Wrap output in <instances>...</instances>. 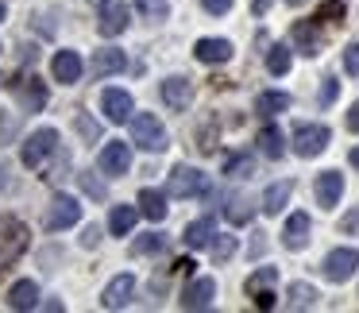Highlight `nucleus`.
I'll return each mask as SVG.
<instances>
[{
	"label": "nucleus",
	"instance_id": "nucleus-6",
	"mask_svg": "<svg viewBox=\"0 0 359 313\" xmlns=\"http://www.w3.org/2000/svg\"><path fill=\"white\" fill-rule=\"evenodd\" d=\"M128 24H132V12H128L124 0H101V12H97V32H101L104 39L124 35Z\"/></svg>",
	"mask_w": 359,
	"mask_h": 313
},
{
	"label": "nucleus",
	"instance_id": "nucleus-35",
	"mask_svg": "<svg viewBox=\"0 0 359 313\" xmlns=\"http://www.w3.org/2000/svg\"><path fill=\"white\" fill-rule=\"evenodd\" d=\"M232 255H236V236H217V240H212V259L224 263V259H232Z\"/></svg>",
	"mask_w": 359,
	"mask_h": 313
},
{
	"label": "nucleus",
	"instance_id": "nucleus-17",
	"mask_svg": "<svg viewBox=\"0 0 359 313\" xmlns=\"http://www.w3.org/2000/svg\"><path fill=\"white\" fill-rule=\"evenodd\" d=\"M12 89L20 93V101H24L27 112H43V109H47V86H43L35 74H32V78H16V81H12Z\"/></svg>",
	"mask_w": 359,
	"mask_h": 313
},
{
	"label": "nucleus",
	"instance_id": "nucleus-34",
	"mask_svg": "<svg viewBox=\"0 0 359 313\" xmlns=\"http://www.w3.org/2000/svg\"><path fill=\"white\" fill-rule=\"evenodd\" d=\"M271 282H278V271H274V267H259V271L248 279V294H255V290H266Z\"/></svg>",
	"mask_w": 359,
	"mask_h": 313
},
{
	"label": "nucleus",
	"instance_id": "nucleus-37",
	"mask_svg": "<svg viewBox=\"0 0 359 313\" xmlns=\"http://www.w3.org/2000/svg\"><path fill=\"white\" fill-rule=\"evenodd\" d=\"M344 70H348L351 78H359V43H348V47H344Z\"/></svg>",
	"mask_w": 359,
	"mask_h": 313
},
{
	"label": "nucleus",
	"instance_id": "nucleus-45",
	"mask_svg": "<svg viewBox=\"0 0 359 313\" xmlns=\"http://www.w3.org/2000/svg\"><path fill=\"white\" fill-rule=\"evenodd\" d=\"M348 132H359V101L348 109Z\"/></svg>",
	"mask_w": 359,
	"mask_h": 313
},
{
	"label": "nucleus",
	"instance_id": "nucleus-18",
	"mask_svg": "<svg viewBox=\"0 0 359 313\" xmlns=\"http://www.w3.org/2000/svg\"><path fill=\"white\" fill-rule=\"evenodd\" d=\"M212 236H217V220L212 217H197L186 225V232H182V240H186V248L201 251V248H212Z\"/></svg>",
	"mask_w": 359,
	"mask_h": 313
},
{
	"label": "nucleus",
	"instance_id": "nucleus-15",
	"mask_svg": "<svg viewBox=\"0 0 359 313\" xmlns=\"http://www.w3.org/2000/svg\"><path fill=\"white\" fill-rule=\"evenodd\" d=\"M309 232H313L309 213H290L286 225H282V244H286L290 251H302L305 244H309Z\"/></svg>",
	"mask_w": 359,
	"mask_h": 313
},
{
	"label": "nucleus",
	"instance_id": "nucleus-47",
	"mask_svg": "<svg viewBox=\"0 0 359 313\" xmlns=\"http://www.w3.org/2000/svg\"><path fill=\"white\" fill-rule=\"evenodd\" d=\"M348 163H351V166H355V171H359V147H351V155H348Z\"/></svg>",
	"mask_w": 359,
	"mask_h": 313
},
{
	"label": "nucleus",
	"instance_id": "nucleus-25",
	"mask_svg": "<svg viewBox=\"0 0 359 313\" xmlns=\"http://www.w3.org/2000/svg\"><path fill=\"white\" fill-rule=\"evenodd\" d=\"M317 286H309V282H290L286 286V309H313L317 305Z\"/></svg>",
	"mask_w": 359,
	"mask_h": 313
},
{
	"label": "nucleus",
	"instance_id": "nucleus-10",
	"mask_svg": "<svg viewBox=\"0 0 359 313\" xmlns=\"http://www.w3.org/2000/svg\"><path fill=\"white\" fill-rule=\"evenodd\" d=\"M313 194H317L320 209H336L344 197V174L340 171H320L317 182H313Z\"/></svg>",
	"mask_w": 359,
	"mask_h": 313
},
{
	"label": "nucleus",
	"instance_id": "nucleus-21",
	"mask_svg": "<svg viewBox=\"0 0 359 313\" xmlns=\"http://www.w3.org/2000/svg\"><path fill=\"white\" fill-rule=\"evenodd\" d=\"M8 305H12V309H35V305H39V282H35V279H20V282H12V290H8Z\"/></svg>",
	"mask_w": 359,
	"mask_h": 313
},
{
	"label": "nucleus",
	"instance_id": "nucleus-7",
	"mask_svg": "<svg viewBox=\"0 0 359 313\" xmlns=\"http://www.w3.org/2000/svg\"><path fill=\"white\" fill-rule=\"evenodd\" d=\"M359 271V248H332L320 263V274L328 282H348Z\"/></svg>",
	"mask_w": 359,
	"mask_h": 313
},
{
	"label": "nucleus",
	"instance_id": "nucleus-27",
	"mask_svg": "<svg viewBox=\"0 0 359 313\" xmlns=\"http://www.w3.org/2000/svg\"><path fill=\"white\" fill-rule=\"evenodd\" d=\"M135 220H140V209L135 205H112L109 213V232L112 236H128L135 228Z\"/></svg>",
	"mask_w": 359,
	"mask_h": 313
},
{
	"label": "nucleus",
	"instance_id": "nucleus-1",
	"mask_svg": "<svg viewBox=\"0 0 359 313\" xmlns=\"http://www.w3.org/2000/svg\"><path fill=\"white\" fill-rule=\"evenodd\" d=\"M27 244H32L27 225L4 213V217H0V274L12 271V263H16V259L27 251Z\"/></svg>",
	"mask_w": 359,
	"mask_h": 313
},
{
	"label": "nucleus",
	"instance_id": "nucleus-39",
	"mask_svg": "<svg viewBox=\"0 0 359 313\" xmlns=\"http://www.w3.org/2000/svg\"><path fill=\"white\" fill-rule=\"evenodd\" d=\"M236 0H201V8L209 12V16H224V12H232Z\"/></svg>",
	"mask_w": 359,
	"mask_h": 313
},
{
	"label": "nucleus",
	"instance_id": "nucleus-19",
	"mask_svg": "<svg viewBox=\"0 0 359 313\" xmlns=\"http://www.w3.org/2000/svg\"><path fill=\"white\" fill-rule=\"evenodd\" d=\"M194 58L205 62V66H224L228 58H232V43L228 39H197Z\"/></svg>",
	"mask_w": 359,
	"mask_h": 313
},
{
	"label": "nucleus",
	"instance_id": "nucleus-41",
	"mask_svg": "<svg viewBox=\"0 0 359 313\" xmlns=\"http://www.w3.org/2000/svg\"><path fill=\"white\" fill-rule=\"evenodd\" d=\"M78 132L86 135V140H97V135H101V124H97V120H89V116H78Z\"/></svg>",
	"mask_w": 359,
	"mask_h": 313
},
{
	"label": "nucleus",
	"instance_id": "nucleus-46",
	"mask_svg": "<svg viewBox=\"0 0 359 313\" xmlns=\"http://www.w3.org/2000/svg\"><path fill=\"white\" fill-rule=\"evenodd\" d=\"M271 4H274V0H251V12H255V16H266Z\"/></svg>",
	"mask_w": 359,
	"mask_h": 313
},
{
	"label": "nucleus",
	"instance_id": "nucleus-32",
	"mask_svg": "<svg viewBox=\"0 0 359 313\" xmlns=\"http://www.w3.org/2000/svg\"><path fill=\"white\" fill-rule=\"evenodd\" d=\"M163 248H166V236H163V232H147L143 240H135V244H132L135 255H158Z\"/></svg>",
	"mask_w": 359,
	"mask_h": 313
},
{
	"label": "nucleus",
	"instance_id": "nucleus-43",
	"mask_svg": "<svg viewBox=\"0 0 359 313\" xmlns=\"http://www.w3.org/2000/svg\"><path fill=\"white\" fill-rule=\"evenodd\" d=\"M81 244H86V248H97V244H101V228L86 225V228H81Z\"/></svg>",
	"mask_w": 359,
	"mask_h": 313
},
{
	"label": "nucleus",
	"instance_id": "nucleus-44",
	"mask_svg": "<svg viewBox=\"0 0 359 313\" xmlns=\"http://www.w3.org/2000/svg\"><path fill=\"white\" fill-rule=\"evenodd\" d=\"M255 305H259V309H271L274 294H271V290H255Z\"/></svg>",
	"mask_w": 359,
	"mask_h": 313
},
{
	"label": "nucleus",
	"instance_id": "nucleus-2",
	"mask_svg": "<svg viewBox=\"0 0 359 313\" xmlns=\"http://www.w3.org/2000/svg\"><path fill=\"white\" fill-rule=\"evenodd\" d=\"M132 143L147 155H158V151L170 147V135L155 112H132Z\"/></svg>",
	"mask_w": 359,
	"mask_h": 313
},
{
	"label": "nucleus",
	"instance_id": "nucleus-5",
	"mask_svg": "<svg viewBox=\"0 0 359 313\" xmlns=\"http://www.w3.org/2000/svg\"><path fill=\"white\" fill-rule=\"evenodd\" d=\"M97 171H101L104 178H124V174L132 171V147H128L124 140L104 143L101 155H97Z\"/></svg>",
	"mask_w": 359,
	"mask_h": 313
},
{
	"label": "nucleus",
	"instance_id": "nucleus-8",
	"mask_svg": "<svg viewBox=\"0 0 359 313\" xmlns=\"http://www.w3.org/2000/svg\"><path fill=\"white\" fill-rule=\"evenodd\" d=\"M328 140H332V132L325 124H302V128H294V155L317 159L328 147Z\"/></svg>",
	"mask_w": 359,
	"mask_h": 313
},
{
	"label": "nucleus",
	"instance_id": "nucleus-14",
	"mask_svg": "<svg viewBox=\"0 0 359 313\" xmlns=\"http://www.w3.org/2000/svg\"><path fill=\"white\" fill-rule=\"evenodd\" d=\"M132 294H135V274L124 271V274H116V279L104 286L101 305H104V309H124V305L132 302Z\"/></svg>",
	"mask_w": 359,
	"mask_h": 313
},
{
	"label": "nucleus",
	"instance_id": "nucleus-31",
	"mask_svg": "<svg viewBox=\"0 0 359 313\" xmlns=\"http://www.w3.org/2000/svg\"><path fill=\"white\" fill-rule=\"evenodd\" d=\"M224 174L228 178H251V174H255V159L251 155H232L228 166H224Z\"/></svg>",
	"mask_w": 359,
	"mask_h": 313
},
{
	"label": "nucleus",
	"instance_id": "nucleus-50",
	"mask_svg": "<svg viewBox=\"0 0 359 313\" xmlns=\"http://www.w3.org/2000/svg\"><path fill=\"white\" fill-rule=\"evenodd\" d=\"M286 4H305V0H286Z\"/></svg>",
	"mask_w": 359,
	"mask_h": 313
},
{
	"label": "nucleus",
	"instance_id": "nucleus-9",
	"mask_svg": "<svg viewBox=\"0 0 359 313\" xmlns=\"http://www.w3.org/2000/svg\"><path fill=\"white\" fill-rule=\"evenodd\" d=\"M78 220H81V201L78 197L58 194L55 201H50V209H47V228L50 232H62V228L78 225Z\"/></svg>",
	"mask_w": 359,
	"mask_h": 313
},
{
	"label": "nucleus",
	"instance_id": "nucleus-23",
	"mask_svg": "<svg viewBox=\"0 0 359 313\" xmlns=\"http://www.w3.org/2000/svg\"><path fill=\"white\" fill-rule=\"evenodd\" d=\"M294 43H297V51L302 55H320V27H317V20H309V24H294Z\"/></svg>",
	"mask_w": 359,
	"mask_h": 313
},
{
	"label": "nucleus",
	"instance_id": "nucleus-3",
	"mask_svg": "<svg viewBox=\"0 0 359 313\" xmlns=\"http://www.w3.org/2000/svg\"><path fill=\"white\" fill-rule=\"evenodd\" d=\"M50 155H58V132L50 124H43V128H35V132L24 140L20 159H24V166H32V171H43Z\"/></svg>",
	"mask_w": 359,
	"mask_h": 313
},
{
	"label": "nucleus",
	"instance_id": "nucleus-12",
	"mask_svg": "<svg viewBox=\"0 0 359 313\" xmlns=\"http://www.w3.org/2000/svg\"><path fill=\"white\" fill-rule=\"evenodd\" d=\"M128 66V55L116 47H104V51H93V62H89V74H93V81H104L112 78V74H124Z\"/></svg>",
	"mask_w": 359,
	"mask_h": 313
},
{
	"label": "nucleus",
	"instance_id": "nucleus-13",
	"mask_svg": "<svg viewBox=\"0 0 359 313\" xmlns=\"http://www.w3.org/2000/svg\"><path fill=\"white\" fill-rule=\"evenodd\" d=\"M81 70H86V62H81L78 51H58V55L50 58V74H55V81H62V86H78Z\"/></svg>",
	"mask_w": 359,
	"mask_h": 313
},
{
	"label": "nucleus",
	"instance_id": "nucleus-26",
	"mask_svg": "<svg viewBox=\"0 0 359 313\" xmlns=\"http://www.w3.org/2000/svg\"><path fill=\"white\" fill-rule=\"evenodd\" d=\"M290 109V93H282V89H266V93H259L255 97V112L259 116H278V112H286Z\"/></svg>",
	"mask_w": 359,
	"mask_h": 313
},
{
	"label": "nucleus",
	"instance_id": "nucleus-48",
	"mask_svg": "<svg viewBox=\"0 0 359 313\" xmlns=\"http://www.w3.org/2000/svg\"><path fill=\"white\" fill-rule=\"evenodd\" d=\"M8 186V171H4V166H0V189Z\"/></svg>",
	"mask_w": 359,
	"mask_h": 313
},
{
	"label": "nucleus",
	"instance_id": "nucleus-33",
	"mask_svg": "<svg viewBox=\"0 0 359 313\" xmlns=\"http://www.w3.org/2000/svg\"><path fill=\"white\" fill-rule=\"evenodd\" d=\"M135 8H140L147 20H166L170 16V4H166V0H135Z\"/></svg>",
	"mask_w": 359,
	"mask_h": 313
},
{
	"label": "nucleus",
	"instance_id": "nucleus-4",
	"mask_svg": "<svg viewBox=\"0 0 359 313\" xmlns=\"http://www.w3.org/2000/svg\"><path fill=\"white\" fill-rule=\"evenodd\" d=\"M166 194H170V197H205V194H209V178H205L197 166L178 163L170 171V186H166Z\"/></svg>",
	"mask_w": 359,
	"mask_h": 313
},
{
	"label": "nucleus",
	"instance_id": "nucleus-28",
	"mask_svg": "<svg viewBox=\"0 0 359 313\" xmlns=\"http://www.w3.org/2000/svg\"><path fill=\"white\" fill-rule=\"evenodd\" d=\"M259 151H263L266 159H282L286 155V135H282V128H274V124H266L263 132H259Z\"/></svg>",
	"mask_w": 359,
	"mask_h": 313
},
{
	"label": "nucleus",
	"instance_id": "nucleus-42",
	"mask_svg": "<svg viewBox=\"0 0 359 313\" xmlns=\"http://www.w3.org/2000/svg\"><path fill=\"white\" fill-rule=\"evenodd\" d=\"M332 16H344L340 0H328V4H320V12H317V20H332Z\"/></svg>",
	"mask_w": 359,
	"mask_h": 313
},
{
	"label": "nucleus",
	"instance_id": "nucleus-30",
	"mask_svg": "<svg viewBox=\"0 0 359 313\" xmlns=\"http://www.w3.org/2000/svg\"><path fill=\"white\" fill-rule=\"evenodd\" d=\"M290 66H294L290 47H286V43H274V47L266 51V70H271L274 78H282V74H290Z\"/></svg>",
	"mask_w": 359,
	"mask_h": 313
},
{
	"label": "nucleus",
	"instance_id": "nucleus-40",
	"mask_svg": "<svg viewBox=\"0 0 359 313\" xmlns=\"http://www.w3.org/2000/svg\"><path fill=\"white\" fill-rule=\"evenodd\" d=\"M336 93H340V81H336V78H325V89H320V105L328 109V105L336 101Z\"/></svg>",
	"mask_w": 359,
	"mask_h": 313
},
{
	"label": "nucleus",
	"instance_id": "nucleus-49",
	"mask_svg": "<svg viewBox=\"0 0 359 313\" xmlns=\"http://www.w3.org/2000/svg\"><path fill=\"white\" fill-rule=\"evenodd\" d=\"M4 16H8V8H4V4H0V24H4Z\"/></svg>",
	"mask_w": 359,
	"mask_h": 313
},
{
	"label": "nucleus",
	"instance_id": "nucleus-38",
	"mask_svg": "<svg viewBox=\"0 0 359 313\" xmlns=\"http://www.w3.org/2000/svg\"><path fill=\"white\" fill-rule=\"evenodd\" d=\"M340 232H344V236H359V205L340 217Z\"/></svg>",
	"mask_w": 359,
	"mask_h": 313
},
{
	"label": "nucleus",
	"instance_id": "nucleus-11",
	"mask_svg": "<svg viewBox=\"0 0 359 313\" xmlns=\"http://www.w3.org/2000/svg\"><path fill=\"white\" fill-rule=\"evenodd\" d=\"M101 112L112 120V124H124V120H132L135 112V101L128 89H104L101 93Z\"/></svg>",
	"mask_w": 359,
	"mask_h": 313
},
{
	"label": "nucleus",
	"instance_id": "nucleus-16",
	"mask_svg": "<svg viewBox=\"0 0 359 313\" xmlns=\"http://www.w3.org/2000/svg\"><path fill=\"white\" fill-rule=\"evenodd\" d=\"M217 298V279H194L182 290V309H209Z\"/></svg>",
	"mask_w": 359,
	"mask_h": 313
},
{
	"label": "nucleus",
	"instance_id": "nucleus-22",
	"mask_svg": "<svg viewBox=\"0 0 359 313\" xmlns=\"http://www.w3.org/2000/svg\"><path fill=\"white\" fill-rule=\"evenodd\" d=\"M140 213L147 220H166V213H170V205H166V194L163 189H140Z\"/></svg>",
	"mask_w": 359,
	"mask_h": 313
},
{
	"label": "nucleus",
	"instance_id": "nucleus-29",
	"mask_svg": "<svg viewBox=\"0 0 359 313\" xmlns=\"http://www.w3.org/2000/svg\"><path fill=\"white\" fill-rule=\"evenodd\" d=\"M224 217L232 220V225H248V220L255 217V205H251V197L232 194V197H228V205H224Z\"/></svg>",
	"mask_w": 359,
	"mask_h": 313
},
{
	"label": "nucleus",
	"instance_id": "nucleus-36",
	"mask_svg": "<svg viewBox=\"0 0 359 313\" xmlns=\"http://www.w3.org/2000/svg\"><path fill=\"white\" fill-rule=\"evenodd\" d=\"M81 189H86L89 197H97V201H104V194H109V189H104V182H97V178H93V171L81 174Z\"/></svg>",
	"mask_w": 359,
	"mask_h": 313
},
{
	"label": "nucleus",
	"instance_id": "nucleus-20",
	"mask_svg": "<svg viewBox=\"0 0 359 313\" xmlns=\"http://www.w3.org/2000/svg\"><path fill=\"white\" fill-rule=\"evenodd\" d=\"M189 97H194V86H189V78H178V74H174V78L163 81V101H166V109L186 112Z\"/></svg>",
	"mask_w": 359,
	"mask_h": 313
},
{
	"label": "nucleus",
	"instance_id": "nucleus-24",
	"mask_svg": "<svg viewBox=\"0 0 359 313\" xmlns=\"http://www.w3.org/2000/svg\"><path fill=\"white\" fill-rule=\"evenodd\" d=\"M290 194H294V182H274V186H266V194H263V213L266 217H278V213L286 209Z\"/></svg>",
	"mask_w": 359,
	"mask_h": 313
}]
</instances>
